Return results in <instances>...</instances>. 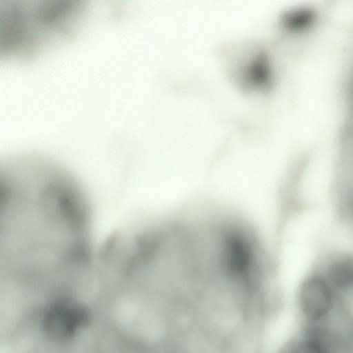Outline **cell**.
<instances>
[{
	"label": "cell",
	"instance_id": "cell-3",
	"mask_svg": "<svg viewBox=\"0 0 353 353\" xmlns=\"http://www.w3.org/2000/svg\"><path fill=\"white\" fill-rule=\"evenodd\" d=\"M317 333H310L295 343L288 353H330L327 343Z\"/></svg>",
	"mask_w": 353,
	"mask_h": 353
},
{
	"label": "cell",
	"instance_id": "cell-2",
	"mask_svg": "<svg viewBox=\"0 0 353 353\" xmlns=\"http://www.w3.org/2000/svg\"><path fill=\"white\" fill-rule=\"evenodd\" d=\"M335 303V290L325 276L313 275L302 283L299 304L304 318L319 323L332 312Z\"/></svg>",
	"mask_w": 353,
	"mask_h": 353
},
{
	"label": "cell",
	"instance_id": "cell-1",
	"mask_svg": "<svg viewBox=\"0 0 353 353\" xmlns=\"http://www.w3.org/2000/svg\"><path fill=\"white\" fill-rule=\"evenodd\" d=\"M1 273L7 281L72 282L95 265L90 205L64 168L32 154L1 163Z\"/></svg>",
	"mask_w": 353,
	"mask_h": 353
}]
</instances>
